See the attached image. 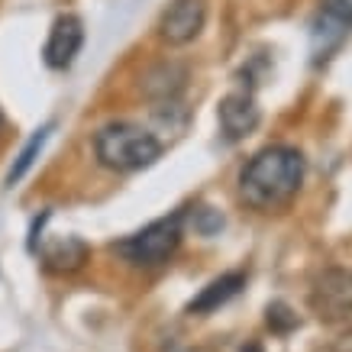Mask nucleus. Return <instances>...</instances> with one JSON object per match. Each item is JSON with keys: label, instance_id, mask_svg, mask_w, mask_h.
I'll list each match as a JSON object with an SVG mask.
<instances>
[{"label": "nucleus", "instance_id": "obj_1", "mask_svg": "<svg viewBox=\"0 0 352 352\" xmlns=\"http://www.w3.org/2000/svg\"><path fill=\"white\" fill-rule=\"evenodd\" d=\"M304 184V155L291 146H268L256 152L239 175V197L256 210L288 204Z\"/></svg>", "mask_w": 352, "mask_h": 352}, {"label": "nucleus", "instance_id": "obj_2", "mask_svg": "<svg viewBox=\"0 0 352 352\" xmlns=\"http://www.w3.org/2000/svg\"><path fill=\"white\" fill-rule=\"evenodd\" d=\"M94 152L104 168L126 175V171H142L155 165L162 155V142L146 126L120 120V123H107V126L97 129Z\"/></svg>", "mask_w": 352, "mask_h": 352}, {"label": "nucleus", "instance_id": "obj_3", "mask_svg": "<svg viewBox=\"0 0 352 352\" xmlns=\"http://www.w3.org/2000/svg\"><path fill=\"white\" fill-rule=\"evenodd\" d=\"M182 223H184L182 210L171 214V217H162V220L149 223L146 230H139V233H133L129 239H123V243L117 245L120 256L136 268L165 265V262L178 252V245H182V236H184Z\"/></svg>", "mask_w": 352, "mask_h": 352}, {"label": "nucleus", "instance_id": "obj_4", "mask_svg": "<svg viewBox=\"0 0 352 352\" xmlns=\"http://www.w3.org/2000/svg\"><path fill=\"white\" fill-rule=\"evenodd\" d=\"M310 310L323 323H336L352 317V272L327 268L310 291Z\"/></svg>", "mask_w": 352, "mask_h": 352}, {"label": "nucleus", "instance_id": "obj_5", "mask_svg": "<svg viewBox=\"0 0 352 352\" xmlns=\"http://www.w3.org/2000/svg\"><path fill=\"white\" fill-rule=\"evenodd\" d=\"M207 23V0H171L159 20V36L168 45H188Z\"/></svg>", "mask_w": 352, "mask_h": 352}, {"label": "nucleus", "instance_id": "obj_6", "mask_svg": "<svg viewBox=\"0 0 352 352\" xmlns=\"http://www.w3.org/2000/svg\"><path fill=\"white\" fill-rule=\"evenodd\" d=\"M81 45H85V23L78 20V16H72V13H65L49 30V39H45V49H43L45 65L55 68V72H62V68H68V65L75 62Z\"/></svg>", "mask_w": 352, "mask_h": 352}, {"label": "nucleus", "instance_id": "obj_7", "mask_svg": "<svg viewBox=\"0 0 352 352\" xmlns=\"http://www.w3.org/2000/svg\"><path fill=\"white\" fill-rule=\"evenodd\" d=\"M258 126V107L249 94H230L220 104V129L226 139H243Z\"/></svg>", "mask_w": 352, "mask_h": 352}, {"label": "nucleus", "instance_id": "obj_8", "mask_svg": "<svg viewBox=\"0 0 352 352\" xmlns=\"http://www.w3.org/2000/svg\"><path fill=\"white\" fill-rule=\"evenodd\" d=\"M243 288H245L243 272H226V275L214 278L207 288H201V294L188 304V314H194V317H207V314H214V310L223 307L226 300H233Z\"/></svg>", "mask_w": 352, "mask_h": 352}, {"label": "nucleus", "instance_id": "obj_9", "mask_svg": "<svg viewBox=\"0 0 352 352\" xmlns=\"http://www.w3.org/2000/svg\"><path fill=\"white\" fill-rule=\"evenodd\" d=\"M184 81H188V72H184V65L178 62H162L155 65L146 81H142V91L155 100V104H175L178 94L184 91Z\"/></svg>", "mask_w": 352, "mask_h": 352}, {"label": "nucleus", "instance_id": "obj_10", "mask_svg": "<svg viewBox=\"0 0 352 352\" xmlns=\"http://www.w3.org/2000/svg\"><path fill=\"white\" fill-rule=\"evenodd\" d=\"M43 258H45V268H52V272H75V268L85 265L87 245L81 239H75V236H68L62 243L49 245L43 252Z\"/></svg>", "mask_w": 352, "mask_h": 352}, {"label": "nucleus", "instance_id": "obj_11", "mask_svg": "<svg viewBox=\"0 0 352 352\" xmlns=\"http://www.w3.org/2000/svg\"><path fill=\"white\" fill-rule=\"evenodd\" d=\"M49 133H52V126H43V129H36L30 136V142L23 146V152L16 155V162L10 165V171H7V188H13V184L20 182L23 175L32 168V162L39 159V152H43V146H45V139H49Z\"/></svg>", "mask_w": 352, "mask_h": 352}, {"label": "nucleus", "instance_id": "obj_12", "mask_svg": "<svg viewBox=\"0 0 352 352\" xmlns=\"http://www.w3.org/2000/svg\"><path fill=\"white\" fill-rule=\"evenodd\" d=\"M294 323H298V317H291V310L285 307V304H272V307H268V327H272V330L285 333V330H291Z\"/></svg>", "mask_w": 352, "mask_h": 352}, {"label": "nucleus", "instance_id": "obj_13", "mask_svg": "<svg viewBox=\"0 0 352 352\" xmlns=\"http://www.w3.org/2000/svg\"><path fill=\"white\" fill-rule=\"evenodd\" d=\"M323 7H327V13H330L333 20L352 26V0H323Z\"/></svg>", "mask_w": 352, "mask_h": 352}, {"label": "nucleus", "instance_id": "obj_14", "mask_svg": "<svg viewBox=\"0 0 352 352\" xmlns=\"http://www.w3.org/2000/svg\"><path fill=\"white\" fill-rule=\"evenodd\" d=\"M171 352H188V349H171Z\"/></svg>", "mask_w": 352, "mask_h": 352}]
</instances>
